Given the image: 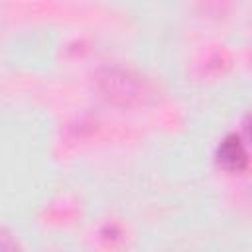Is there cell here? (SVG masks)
<instances>
[{
  "label": "cell",
  "instance_id": "3",
  "mask_svg": "<svg viewBox=\"0 0 252 252\" xmlns=\"http://www.w3.org/2000/svg\"><path fill=\"white\" fill-rule=\"evenodd\" d=\"M0 252H22L18 238L8 228H0Z\"/></svg>",
  "mask_w": 252,
  "mask_h": 252
},
{
  "label": "cell",
  "instance_id": "2",
  "mask_svg": "<svg viewBox=\"0 0 252 252\" xmlns=\"http://www.w3.org/2000/svg\"><path fill=\"white\" fill-rule=\"evenodd\" d=\"M215 158H217V163L226 171L238 173V171H244L248 165V154H246L244 142L240 140L238 134L224 136L215 152Z\"/></svg>",
  "mask_w": 252,
  "mask_h": 252
},
{
  "label": "cell",
  "instance_id": "1",
  "mask_svg": "<svg viewBox=\"0 0 252 252\" xmlns=\"http://www.w3.org/2000/svg\"><path fill=\"white\" fill-rule=\"evenodd\" d=\"M94 85L104 98L120 106L146 104L156 96L154 85L132 69L104 67L94 75Z\"/></svg>",
  "mask_w": 252,
  "mask_h": 252
}]
</instances>
